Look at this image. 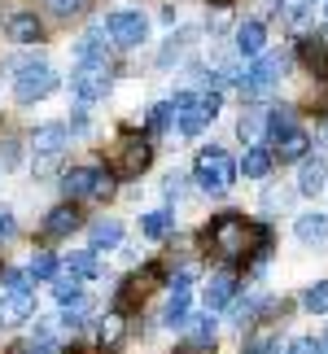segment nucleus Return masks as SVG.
Returning a JSON list of instances; mask_svg holds the SVG:
<instances>
[{
  "mask_svg": "<svg viewBox=\"0 0 328 354\" xmlns=\"http://www.w3.org/2000/svg\"><path fill=\"white\" fill-rule=\"evenodd\" d=\"M201 241H206V250H215L224 263L250 258V219H245L241 210H224L201 227Z\"/></svg>",
  "mask_w": 328,
  "mask_h": 354,
  "instance_id": "1",
  "label": "nucleus"
},
{
  "mask_svg": "<svg viewBox=\"0 0 328 354\" xmlns=\"http://www.w3.org/2000/svg\"><path fill=\"white\" fill-rule=\"evenodd\" d=\"M237 162H232V153L224 145H206L197 153V162H193V180H197V188L201 193H210V197H219V193H228L232 184H237Z\"/></svg>",
  "mask_w": 328,
  "mask_h": 354,
  "instance_id": "2",
  "label": "nucleus"
},
{
  "mask_svg": "<svg viewBox=\"0 0 328 354\" xmlns=\"http://www.w3.org/2000/svg\"><path fill=\"white\" fill-rule=\"evenodd\" d=\"M62 193L66 201H105L114 197V175L105 167H71L62 175Z\"/></svg>",
  "mask_w": 328,
  "mask_h": 354,
  "instance_id": "3",
  "label": "nucleus"
},
{
  "mask_svg": "<svg viewBox=\"0 0 328 354\" xmlns=\"http://www.w3.org/2000/svg\"><path fill=\"white\" fill-rule=\"evenodd\" d=\"M149 162H154V145H149V136H122L114 145V158H109V175L114 180H136L140 171H149Z\"/></svg>",
  "mask_w": 328,
  "mask_h": 354,
  "instance_id": "4",
  "label": "nucleus"
},
{
  "mask_svg": "<svg viewBox=\"0 0 328 354\" xmlns=\"http://www.w3.org/2000/svg\"><path fill=\"white\" fill-rule=\"evenodd\" d=\"M57 71H53L48 62H26L22 75H13V97H18V105H35L44 101L48 92H57Z\"/></svg>",
  "mask_w": 328,
  "mask_h": 354,
  "instance_id": "5",
  "label": "nucleus"
},
{
  "mask_svg": "<svg viewBox=\"0 0 328 354\" xmlns=\"http://www.w3.org/2000/svg\"><path fill=\"white\" fill-rule=\"evenodd\" d=\"M284 71H289V53H263V57H254V66L241 75V92L245 97H263V92H271L284 79Z\"/></svg>",
  "mask_w": 328,
  "mask_h": 354,
  "instance_id": "6",
  "label": "nucleus"
},
{
  "mask_svg": "<svg viewBox=\"0 0 328 354\" xmlns=\"http://www.w3.org/2000/svg\"><path fill=\"white\" fill-rule=\"evenodd\" d=\"M109 88H114V79H109V66H97V62H79L75 71H71V92H75V101H105L109 97Z\"/></svg>",
  "mask_w": 328,
  "mask_h": 354,
  "instance_id": "7",
  "label": "nucleus"
},
{
  "mask_svg": "<svg viewBox=\"0 0 328 354\" xmlns=\"http://www.w3.org/2000/svg\"><path fill=\"white\" fill-rule=\"evenodd\" d=\"M105 35L114 39L118 48H140L145 39H149V18H145V13H136V9H114L105 18Z\"/></svg>",
  "mask_w": 328,
  "mask_h": 354,
  "instance_id": "8",
  "label": "nucleus"
},
{
  "mask_svg": "<svg viewBox=\"0 0 328 354\" xmlns=\"http://www.w3.org/2000/svg\"><path fill=\"white\" fill-rule=\"evenodd\" d=\"M5 35L13 44H39L44 39V18L35 9H9L5 13Z\"/></svg>",
  "mask_w": 328,
  "mask_h": 354,
  "instance_id": "9",
  "label": "nucleus"
},
{
  "mask_svg": "<svg viewBox=\"0 0 328 354\" xmlns=\"http://www.w3.org/2000/svg\"><path fill=\"white\" fill-rule=\"evenodd\" d=\"M79 227H84V214H79V206H75V201H66V206H53V210L44 214L39 232H44L48 241H66L71 232H79Z\"/></svg>",
  "mask_w": 328,
  "mask_h": 354,
  "instance_id": "10",
  "label": "nucleus"
},
{
  "mask_svg": "<svg viewBox=\"0 0 328 354\" xmlns=\"http://www.w3.org/2000/svg\"><path fill=\"white\" fill-rule=\"evenodd\" d=\"M26 319H35V293L31 289H18V293L0 297V328H18Z\"/></svg>",
  "mask_w": 328,
  "mask_h": 354,
  "instance_id": "11",
  "label": "nucleus"
},
{
  "mask_svg": "<svg viewBox=\"0 0 328 354\" xmlns=\"http://www.w3.org/2000/svg\"><path fill=\"white\" fill-rule=\"evenodd\" d=\"M66 145H71V127H66V122H44V127H35V136H31L35 158H62Z\"/></svg>",
  "mask_w": 328,
  "mask_h": 354,
  "instance_id": "12",
  "label": "nucleus"
},
{
  "mask_svg": "<svg viewBox=\"0 0 328 354\" xmlns=\"http://www.w3.org/2000/svg\"><path fill=\"white\" fill-rule=\"evenodd\" d=\"M109 48H114V39H105V22H97L88 35H79V39H75V62L109 66Z\"/></svg>",
  "mask_w": 328,
  "mask_h": 354,
  "instance_id": "13",
  "label": "nucleus"
},
{
  "mask_svg": "<svg viewBox=\"0 0 328 354\" xmlns=\"http://www.w3.org/2000/svg\"><path fill=\"white\" fill-rule=\"evenodd\" d=\"M271 293H245V297H232L228 302V319L237 324V328H254V324H263V306H267Z\"/></svg>",
  "mask_w": 328,
  "mask_h": 354,
  "instance_id": "14",
  "label": "nucleus"
},
{
  "mask_svg": "<svg viewBox=\"0 0 328 354\" xmlns=\"http://www.w3.org/2000/svg\"><path fill=\"white\" fill-rule=\"evenodd\" d=\"M298 62H302L307 71L320 79V84H328V39L302 35V39H298Z\"/></svg>",
  "mask_w": 328,
  "mask_h": 354,
  "instance_id": "15",
  "label": "nucleus"
},
{
  "mask_svg": "<svg viewBox=\"0 0 328 354\" xmlns=\"http://www.w3.org/2000/svg\"><path fill=\"white\" fill-rule=\"evenodd\" d=\"M293 236L302 241L307 250H324V245H328V214H320V210L298 214V219H293Z\"/></svg>",
  "mask_w": 328,
  "mask_h": 354,
  "instance_id": "16",
  "label": "nucleus"
},
{
  "mask_svg": "<svg viewBox=\"0 0 328 354\" xmlns=\"http://www.w3.org/2000/svg\"><path fill=\"white\" fill-rule=\"evenodd\" d=\"M237 53H241V57H250V62L267 53V22L263 18H245L237 26Z\"/></svg>",
  "mask_w": 328,
  "mask_h": 354,
  "instance_id": "17",
  "label": "nucleus"
},
{
  "mask_svg": "<svg viewBox=\"0 0 328 354\" xmlns=\"http://www.w3.org/2000/svg\"><path fill=\"white\" fill-rule=\"evenodd\" d=\"M328 188V158H302V167H298V193L302 197H320Z\"/></svg>",
  "mask_w": 328,
  "mask_h": 354,
  "instance_id": "18",
  "label": "nucleus"
},
{
  "mask_svg": "<svg viewBox=\"0 0 328 354\" xmlns=\"http://www.w3.org/2000/svg\"><path fill=\"white\" fill-rule=\"evenodd\" d=\"M232 297H237V276H232V271H215V276L206 280V289H201L206 310H224Z\"/></svg>",
  "mask_w": 328,
  "mask_h": 354,
  "instance_id": "19",
  "label": "nucleus"
},
{
  "mask_svg": "<svg viewBox=\"0 0 328 354\" xmlns=\"http://www.w3.org/2000/svg\"><path fill=\"white\" fill-rule=\"evenodd\" d=\"M271 145H276V149H271V153H276V162H302V158L311 153V136H307L302 127H289L284 136H276Z\"/></svg>",
  "mask_w": 328,
  "mask_h": 354,
  "instance_id": "20",
  "label": "nucleus"
},
{
  "mask_svg": "<svg viewBox=\"0 0 328 354\" xmlns=\"http://www.w3.org/2000/svg\"><path fill=\"white\" fill-rule=\"evenodd\" d=\"M271 167H276V153H271L267 145H250V149H245V158L237 162V171L245 175V180H267Z\"/></svg>",
  "mask_w": 328,
  "mask_h": 354,
  "instance_id": "21",
  "label": "nucleus"
},
{
  "mask_svg": "<svg viewBox=\"0 0 328 354\" xmlns=\"http://www.w3.org/2000/svg\"><path fill=\"white\" fill-rule=\"evenodd\" d=\"M188 346L193 350H215V337H219V319L215 310H201V315H188Z\"/></svg>",
  "mask_w": 328,
  "mask_h": 354,
  "instance_id": "22",
  "label": "nucleus"
},
{
  "mask_svg": "<svg viewBox=\"0 0 328 354\" xmlns=\"http://www.w3.org/2000/svg\"><path fill=\"white\" fill-rule=\"evenodd\" d=\"M241 354H289V342H284L271 324H263V328H254L250 337H245Z\"/></svg>",
  "mask_w": 328,
  "mask_h": 354,
  "instance_id": "23",
  "label": "nucleus"
},
{
  "mask_svg": "<svg viewBox=\"0 0 328 354\" xmlns=\"http://www.w3.org/2000/svg\"><path fill=\"white\" fill-rule=\"evenodd\" d=\"M237 136L245 145H263L267 140V105H250V110L237 118Z\"/></svg>",
  "mask_w": 328,
  "mask_h": 354,
  "instance_id": "24",
  "label": "nucleus"
},
{
  "mask_svg": "<svg viewBox=\"0 0 328 354\" xmlns=\"http://www.w3.org/2000/svg\"><path fill=\"white\" fill-rule=\"evenodd\" d=\"M88 245H92V250H114V245H122V223L118 219H97V223H92L88 227Z\"/></svg>",
  "mask_w": 328,
  "mask_h": 354,
  "instance_id": "25",
  "label": "nucleus"
},
{
  "mask_svg": "<svg viewBox=\"0 0 328 354\" xmlns=\"http://www.w3.org/2000/svg\"><path fill=\"white\" fill-rule=\"evenodd\" d=\"M122 337H127V315H118V310H109V315L97 324V342L101 350H118Z\"/></svg>",
  "mask_w": 328,
  "mask_h": 354,
  "instance_id": "26",
  "label": "nucleus"
},
{
  "mask_svg": "<svg viewBox=\"0 0 328 354\" xmlns=\"http://www.w3.org/2000/svg\"><path fill=\"white\" fill-rule=\"evenodd\" d=\"M171 232H175V214H171V210H149V214H140V236L167 241Z\"/></svg>",
  "mask_w": 328,
  "mask_h": 354,
  "instance_id": "27",
  "label": "nucleus"
},
{
  "mask_svg": "<svg viewBox=\"0 0 328 354\" xmlns=\"http://www.w3.org/2000/svg\"><path fill=\"white\" fill-rule=\"evenodd\" d=\"M48 284H53V297H57L62 306H66V302H75V297H84V280H79L71 267H57V276H53Z\"/></svg>",
  "mask_w": 328,
  "mask_h": 354,
  "instance_id": "28",
  "label": "nucleus"
},
{
  "mask_svg": "<svg viewBox=\"0 0 328 354\" xmlns=\"http://www.w3.org/2000/svg\"><path fill=\"white\" fill-rule=\"evenodd\" d=\"M66 267H71L79 280H97V276H101V254L92 250V245H88V250H71Z\"/></svg>",
  "mask_w": 328,
  "mask_h": 354,
  "instance_id": "29",
  "label": "nucleus"
},
{
  "mask_svg": "<svg viewBox=\"0 0 328 354\" xmlns=\"http://www.w3.org/2000/svg\"><path fill=\"white\" fill-rule=\"evenodd\" d=\"M289 127H298V110H293V105H267V140L284 136Z\"/></svg>",
  "mask_w": 328,
  "mask_h": 354,
  "instance_id": "30",
  "label": "nucleus"
},
{
  "mask_svg": "<svg viewBox=\"0 0 328 354\" xmlns=\"http://www.w3.org/2000/svg\"><path fill=\"white\" fill-rule=\"evenodd\" d=\"M26 276H31V284H48L53 276H57V258H53V250H35L31 263H26Z\"/></svg>",
  "mask_w": 328,
  "mask_h": 354,
  "instance_id": "31",
  "label": "nucleus"
},
{
  "mask_svg": "<svg viewBox=\"0 0 328 354\" xmlns=\"http://www.w3.org/2000/svg\"><path fill=\"white\" fill-rule=\"evenodd\" d=\"M171 127H175V105L171 101L149 105V131H154V136H167Z\"/></svg>",
  "mask_w": 328,
  "mask_h": 354,
  "instance_id": "32",
  "label": "nucleus"
},
{
  "mask_svg": "<svg viewBox=\"0 0 328 354\" xmlns=\"http://www.w3.org/2000/svg\"><path fill=\"white\" fill-rule=\"evenodd\" d=\"M302 310H311V315H324L328 310V280H316L302 289Z\"/></svg>",
  "mask_w": 328,
  "mask_h": 354,
  "instance_id": "33",
  "label": "nucleus"
},
{
  "mask_svg": "<svg viewBox=\"0 0 328 354\" xmlns=\"http://www.w3.org/2000/svg\"><path fill=\"white\" fill-rule=\"evenodd\" d=\"M88 319H92V302H88V297L66 302V310H62V324H66V328H84Z\"/></svg>",
  "mask_w": 328,
  "mask_h": 354,
  "instance_id": "34",
  "label": "nucleus"
},
{
  "mask_svg": "<svg viewBox=\"0 0 328 354\" xmlns=\"http://www.w3.org/2000/svg\"><path fill=\"white\" fill-rule=\"evenodd\" d=\"M44 5H48V13H53V18H62V22H71V18H84V13H88V5H92V0H44Z\"/></svg>",
  "mask_w": 328,
  "mask_h": 354,
  "instance_id": "35",
  "label": "nucleus"
},
{
  "mask_svg": "<svg viewBox=\"0 0 328 354\" xmlns=\"http://www.w3.org/2000/svg\"><path fill=\"white\" fill-rule=\"evenodd\" d=\"M293 193H298V188H276V184H271L267 193H263V210H267V214H280V210H289Z\"/></svg>",
  "mask_w": 328,
  "mask_h": 354,
  "instance_id": "36",
  "label": "nucleus"
},
{
  "mask_svg": "<svg viewBox=\"0 0 328 354\" xmlns=\"http://www.w3.org/2000/svg\"><path fill=\"white\" fill-rule=\"evenodd\" d=\"M188 35H193V31H180V35H171L167 44H162V53H158V66H171V62H180V57H184V48H188Z\"/></svg>",
  "mask_w": 328,
  "mask_h": 354,
  "instance_id": "37",
  "label": "nucleus"
},
{
  "mask_svg": "<svg viewBox=\"0 0 328 354\" xmlns=\"http://www.w3.org/2000/svg\"><path fill=\"white\" fill-rule=\"evenodd\" d=\"M18 162H22V140L5 136V140H0V171H13Z\"/></svg>",
  "mask_w": 328,
  "mask_h": 354,
  "instance_id": "38",
  "label": "nucleus"
},
{
  "mask_svg": "<svg viewBox=\"0 0 328 354\" xmlns=\"http://www.w3.org/2000/svg\"><path fill=\"white\" fill-rule=\"evenodd\" d=\"M0 280H5V293L31 289V276H26V271H18V267H5V271H0Z\"/></svg>",
  "mask_w": 328,
  "mask_h": 354,
  "instance_id": "39",
  "label": "nucleus"
},
{
  "mask_svg": "<svg viewBox=\"0 0 328 354\" xmlns=\"http://www.w3.org/2000/svg\"><path fill=\"white\" fill-rule=\"evenodd\" d=\"M26 354H66V350L57 346L53 333H44V337H31V342H26Z\"/></svg>",
  "mask_w": 328,
  "mask_h": 354,
  "instance_id": "40",
  "label": "nucleus"
},
{
  "mask_svg": "<svg viewBox=\"0 0 328 354\" xmlns=\"http://www.w3.org/2000/svg\"><path fill=\"white\" fill-rule=\"evenodd\" d=\"M280 9L293 26H307V18H311V0H289V5H280Z\"/></svg>",
  "mask_w": 328,
  "mask_h": 354,
  "instance_id": "41",
  "label": "nucleus"
},
{
  "mask_svg": "<svg viewBox=\"0 0 328 354\" xmlns=\"http://www.w3.org/2000/svg\"><path fill=\"white\" fill-rule=\"evenodd\" d=\"M162 193H167L171 201H180V197L188 193V184H184V175H180V171H171V175H167V184H162Z\"/></svg>",
  "mask_w": 328,
  "mask_h": 354,
  "instance_id": "42",
  "label": "nucleus"
},
{
  "mask_svg": "<svg viewBox=\"0 0 328 354\" xmlns=\"http://www.w3.org/2000/svg\"><path fill=\"white\" fill-rule=\"evenodd\" d=\"M289 354H328V350L316 342V337H298V342L289 346Z\"/></svg>",
  "mask_w": 328,
  "mask_h": 354,
  "instance_id": "43",
  "label": "nucleus"
},
{
  "mask_svg": "<svg viewBox=\"0 0 328 354\" xmlns=\"http://www.w3.org/2000/svg\"><path fill=\"white\" fill-rule=\"evenodd\" d=\"M13 232H18V219H13L9 206H0V241H9Z\"/></svg>",
  "mask_w": 328,
  "mask_h": 354,
  "instance_id": "44",
  "label": "nucleus"
},
{
  "mask_svg": "<svg viewBox=\"0 0 328 354\" xmlns=\"http://www.w3.org/2000/svg\"><path fill=\"white\" fill-rule=\"evenodd\" d=\"M57 167H62V158H35V167H31V171H35V180H48V175L57 171Z\"/></svg>",
  "mask_w": 328,
  "mask_h": 354,
  "instance_id": "45",
  "label": "nucleus"
},
{
  "mask_svg": "<svg viewBox=\"0 0 328 354\" xmlns=\"http://www.w3.org/2000/svg\"><path fill=\"white\" fill-rule=\"evenodd\" d=\"M66 354H114V350H101V346H75V350H66Z\"/></svg>",
  "mask_w": 328,
  "mask_h": 354,
  "instance_id": "46",
  "label": "nucleus"
},
{
  "mask_svg": "<svg viewBox=\"0 0 328 354\" xmlns=\"http://www.w3.org/2000/svg\"><path fill=\"white\" fill-rule=\"evenodd\" d=\"M320 140H324V145H328V118H324V127H320Z\"/></svg>",
  "mask_w": 328,
  "mask_h": 354,
  "instance_id": "47",
  "label": "nucleus"
},
{
  "mask_svg": "<svg viewBox=\"0 0 328 354\" xmlns=\"http://www.w3.org/2000/svg\"><path fill=\"white\" fill-rule=\"evenodd\" d=\"M320 346H324V350H328V328H324V337H320Z\"/></svg>",
  "mask_w": 328,
  "mask_h": 354,
  "instance_id": "48",
  "label": "nucleus"
},
{
  "mask_svg": "<svg viewBox=\"0 0 328 354\" xmlns=\"http://www.w3.org/2000/svg\"><path fill=\"white\" fill-rule=\"evenodd\" d=\"M324 18H328V5H324Z\"/></svg>",
  "mask_w": 328,
  "mask_h": 354,
  "instance_id": "49",
  "label": "nucleus"
}]
</instances>
